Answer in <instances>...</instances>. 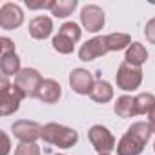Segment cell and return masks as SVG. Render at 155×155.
Segmentation results:
<instances>
[{
	"label": "cell",
	"mask_w": 155,
	"mask_h": 155,
	"mask_svg": "<svg viewBox=\"0 0 155 155\" xmlns=\"http://www.w3.org/2000/svg\"><path fill=\"white\" fill-rule=\"evenodd\" d=\"M150 122H133L117 144V155H139L151 137Z\"/></svg>",
	"instance_id": "1"
},
{
	"label": "cell",
	"mask_w": 155,
	"mask_h": 155,
	"mask_svg": "<svg viewBox=\"0 0 155 155\" xmlns=\"http://www.w3.org/2000/svg\"><path fill=\"white\" fill-rule=\"evenodd\" d=\"M42 139H44V142H49V144H55V146L66 150V148H71L77 144L79 133L68 126L49 122V124L42 126Z\"/></svg>",
	"instance_id": "2"
},
{
	"label": "cell",
	"mask_w": 155,
	"mask_h": 155,
	"mask_svg": "<svg viewBox=\"0 0 155 155\" xmlns=\"http://www.w3.org/2000/svg\"><path fill=\"white\" fill-rule=\"evenodd\" d=\"M0 84H2V88H0V113L2 115H11L20 108V102L26 97L15 84L11 86L8 82L6 77H2V82Z\"/></svg>",
	"instance_id": "3"
},
{
	"label": "cell",
	"mask_w": 155,
	"mask_h": 155,
	"mask_svg": "<svg viewBox=\"0 0 155 155\" xmlns=\"http://www.w3.org/2000/svg\"><path fill=\"white\" fill-rule=\"evenodd\" d=\"M115 81H117V88H120L122 91H135L142 82V69L128 62H122L117 69Z\"/></svg>",
	"instance_id": "4"
},
{
	"label": "cell",
	"mask_w": 155,
	"mask_h": 155,
	"mask_svg": "<svg viewBox=\"0 0 155 155\" xmlns=\"http://www.w3.org/2000/svg\"><path fill=\"white\" fill-rule=\"evenodd\" d=\"M42 81H44V79L40 77V73H38L37 69H33V68H24V69H20V73L15 77V86L24 93L26 99H28V97L31 99V97H37Z\"/></svg>",
	"instance_id": "5"
},
{
	"label": "cell",
	"mask_w": 155,
	"mask_h": 155,
	"mask_svg": "<svg viewBox=\"0 0 155 155\" xmlns=\"http://www.w3.org/2000/svg\"><path fill=\"white\" fill-rule=\"evenodd\" d=\"M88 137H90L91 146H93L99 153H108V155H110V151H113V150L117 148L115 137L111 135V131H110L108 128L101 126V124L91 126V130L88 131Z\"/></svg>",
	"instance_id": "6"
},
{
	"label": "cell",
	"mask_w": 155,
	"mask_h": 155,
	"mask_svg": "<svg viewBox=\"0 0 155 155\" xmlns=\"http://www.w3.org/2000/svg\"><path fill=\"white\" fill-rule=\"evenodd\" d=\"M95 82L97 81L93 79V75L88 69H73L69 73V86L79 95H90Z\"/></svg>",
	"instance_id": "7"
},
{
	"label": "cell",
	"mask_w": 155,
	"mask_h": 155,
	"mask_svg": "<svg viewBox=\"0 0 155 155\" xmlns=\"http://www.w3.org/2000/svg\"><path fill=\"white\" fill-rule=\"evenodd\" d=\"M104 11L99 6H84L81 11V22L84 26V29H88L90 33H97L104 28Z\"/></svg>",
	"instance_id": "8"
},
{
	"label": "cell",
	"mask_w": 155,
	"mask_h": 155,
	"mask_svg": "<svg viewBox=\"0 0 155 155\" xmlns=\"http://www.w3.org/2000/svg\"><path fill=\"white\" fill-rule=\"evenodd\" d=\"M22 22H24V13L20 6L13 2H6L0 8V28L2 29H15L22 26Z\"/></svg>",
	"instance_id": "9"
},
{
	"label": "cell",
	"mask_w": 155,
	"mask_h": 155,
	"mask_svg": "<svg viewBox=\"0 0 155 155\" xmlns=\"http://www.w3.org/2000/svg\"><path fill=\"white\" fill-rule=\"evenodd\" d=\"M108 51H110V48H108L106 37H95L91 40H88L86 44H82V48L79 49V57H81V60L90 62V60H95V58L106 55Z\"/></svg>",
	"instance_id": "10"
},
{
	"label": "cell",
	"mask_w": 155,
	"mask_h": 155,
	"mask_svg": "<svg viewBox=\"0 0 155 155\" xmlns=\"http://www.w3.org/2000/svg\"><path fill=\"white\" fill-rule=\"evenodd\" d=\"M13 133L22 142H35L37 139H42V126L33 120H17L13 124Z\"/></svg>",
	"instance_id": "11"
},
{
	"label": "cell",
	"mask_w": 155,
	"mask_h": 155,
	"mask_svg": "<svg viewBox=\"0 0 155 155\" xmlns=\"http://www.w3.org/2000/svg\"><path fill=\"white\" fill-rule=\"evenodd\" d=\"M60 95H62L60 84H58L57 81H53V79H44L42 84H40V88H38V93H37V97H38L42 102H46V104L57 102V101L60 99Z\"/></svg>",
	"instance_id": "12"
},
{
	"label": "cell",
	"mask_w": 155,
	"mask_h": 155,
	"mask_svg": "<svg viewBox=\"0 0 155 155\" xmlns=\"http://www.w3.org/2000/svg\"><path fill=\"white\" fill-rule=\"evenodd\" d=\"M53 31V22L49 17H35L29 22V35L37 40H44L51 35Z\"/></svg>",
	"instance_id": "13"
},
{
	"label": "cell",
	"mask_w": 155,
	"mask_h": 155,
	"mask_svg": "<svg viewBox=\"0 0 155 155\" xmlns=\"http://www.w3.org/2000/svg\"><path fill=\"white\" fill-rule=\"evenodd\" d=\"M124 58H126L124 62L140 68V66L146 62V58H148V51H146V48H144L140 42H131V46L126 49V57H124Z\"/></svg>",
	"instance_id": "14"
},
{
	"label": "cell",
	"mask_w": 155,
	"mask_h": 155,
	"mask_svg": "<svg viewBox=\"0 0 155 155\" xmlns=\"http://www.w3.org/2000/svg\"><path fill=\"white\" fill-rule=\"evenodd\" d=\"M90 97L95 102H99V104H106V102H110L113 99V88L106 81H97L93 90H91V93H90Z\"/></svg>",
	"instance_id": "15"
},
{
	"label": "cell",
	"mask_w": 155,
	"mask_h": 155,
	"mask_svg": "<svg viewBox=\"0 0 155 155\" xmlns=\"http://www.w3.org/2000/svg\"><path fill=\"white\" fill-rule=\"evenodd\" d=\"M115 113L122 119L126 117H135L137 115V104H135V97L130 95H122L117 99L115 102Z\"/></svg>",
	"instance_id": "16"
},
{
	"label": "cell",
	"mask_w": 155,
	"mask_h": 155,
	"mask_svg": "<svg viewBox=\"0 0 155 155\" xmlns=\"http://www.w3.org/2000/svg\"><path fill=\"white\" fill-rule=\"evenodd\" d=\"M0 68H2V73L4 77H11V75H18L20 73V58L17 53H9V55H4L0 58Z\"/></svg>",
	"instance_id": "17"
},
{
	"label": "cell",
	"mask_w": 155,
	"mask_h": 155,
	"mask_svg": "<svg viewBox=\"0 0 155 155\" xmlns=\"http://www.w3.org/2000/svg\"><path fill=\"white\" fill-rule=\"evenodd\" d=\"M106 42H108L110 51H120L131 46V37L126 33H110L106 35Z\"/></svg>",
	"instance_id": "18"
},
{
	"label": "cell",
	"mask_w": 155,
	"mask_h": 155,
	"mask_svg": "<svg viewBox=\"0 0 155 155\" xmlns=\"http://www.w3.org/2000/svg\"><path fill=\"white\" fill-rule=\"evenodd\" d=\"M135 104H137V115H148L155 110V95L151 93H140L135 97Z\"/></svg>",
	"instance_id": "19"
},
{
	"label": "cell",
	"mask_w": 155,
	"mask_h": 155,
	"mask_svg": "<svg viewBox=\"0 0 155 155\" xmlns=\"http://www.w3.org/2000/svg\"><path fill=\"white\" fill-rule=\"evenodd\" d=\"M75 8H77V0H55L51 15H55L57 18H66L73 13Z\"/></svg>",
	"instance_id": "20"
},
{
	"label": "cell",
	"mask_w": 155,
	"mask_h": 155,
	"mask_svg": "<svg viewBox=\"0 0 155 155\" xmlns=\"http://www.w3.org/2000/svg\"><path fill=\"white\" fill-rule=\"evenodd\" d=\"M53 49L58 51V53H62V55H69V53H73V49H75V42L58 33V35L53 37Z\"/></svg>",
	"instance_id": "21"
},
{
	"label": "cell",
	"mask_w": 155,
	"mask_h": 155,
	"mask_svg": "<svg viewBox=\"0 0 155 155\" xmlns=\"http://www.w3.org/2000/svg\"><path fill=\"white\" fill-rule=\"evenodd\" d=\"M58 33H60V35H64V37H68L69 40L77 42V40L81 38V35H82V29L77 26L75 22H66V24H62V26H60Z\"/></svg>",
	"instance_id": "22"
},
{
	"label": "cell",
	"mask_w": 155,
	"mask_h": 155,
	"mask_svg": "<svg viewBox=\"0 0 155 155\" xmlns=\"http://www.w3.org/2000/svg\"><path fill=\"white\" fill-rule=\"evenodd\" d=\"M15 155H40V148L35 142H20L15 150Z\"/></svg>",
	"instance_id": "23"
},
{
	"label": "cell",
	"mask_w": 155,
	"mask_h": 155,
	"mask_svg": "<svg viewBox=\"0 0 155 155\" xmlns=\"http://www.w3.org/2000/svg\"><path fill=\"white\" fill-rule=\"evenodd\" d=\"M55 4V0H40V2H33V0H26V6L29 9H51Z\"/></svg>",
	"instance_id": "24"
},
{
	"label": "cell",
	"mask_w": 155,
	"mask_h": 155,
	"mask_svg": "<svg viewBox=\"0 0 155 155\" xmlns=\"http://www.w3.org/2000/svg\"><path fill=\"white\" fill-rule=\"evenodd\" d=\"M144 35H146V40L150 44H155V18L148 20V24L144 28Z\"/></svg>",
	"instance_id": "25"
},
{
	"label": "cell",
	"mask_w": 155,
	"mask_h": 155,
	"mask_svg": "<svg viewBox=\"0 0 155 155\" xmlns=\"http://www.w3.org/2000/svg\"><path fill=\"white\" fill-rule=\"evenodd\" d=\"M0 48H2V57L4 55H9V53H15V44L9 38H6V37L0 38Z\"/></svg>",
	"instance_id": "26"
},
{
	"label": "cell",
	"mask_w": 155,
	"mask_h": 155,
	"mask_svg": "<svg viewBox=\"0 0 155 155\" xmlns=\"http://www.w3.org/2000/svg\"><path fill=\"white\" fill-rule=\"evenodd\" d=\"M2 139H4V150H2V155H8L9 153V137L6 135V133H2Z\"/></svg>",
	"instance_id": "27"
},
{
	"label": "cell",
	"mask_w": 155,
	"mask_h": 155,
	"mask_svg": "<svg viewBox=\"0 0 155 155\" xmlns=\"http://www.w3.org/2000/svg\"><path fill=\"white\" fill-rule=\"evenodd\" d=\"M148 122H150V126H151V131L155 133V110L150 113V120H148Z\"/></svg>",
	"instance_id": "28"
},
{
	"label": "cell",
	"mask_w": 155,
	"mask_h": 155,
	"mask_svg": "<svg viewBox=\"0 0 155 155\" xmlns=\"http://www.w3.org/2000/svg\"><path fill=\"white\" fill-rule=\"evenodd\" d=\"M99 155H108V153H99Z\"/></svg>",
	"instance_id": "29"
},
{
	"label": "cell",
	"mask_w": 155,
	"mask_h": 155,
	"mask_svg": "<svg viewBox=\"0 0 155 155\" xmlns=\"http://www.w3.org/2000/svg\"><path fill=\"white\" fill-rule=\"evenodd\" d=\"M153 150H155V142H153Z\"/></svg>",
	"instance_id": "30"
},
{
	"label": "cell",
	"mask_w": 155,
	"mask_h": 155,
	"mask_svg": "<svg viewBox=\"0 0 155 155\" xmlns=\"http://www.w3.org/2000/svg\"><path fill=\"white\" fill-rule=\"evenodd\" d=\"M57 155H62V153H57Z\"/></svg>",
	"instance_id": "31"
}]
</instances>
